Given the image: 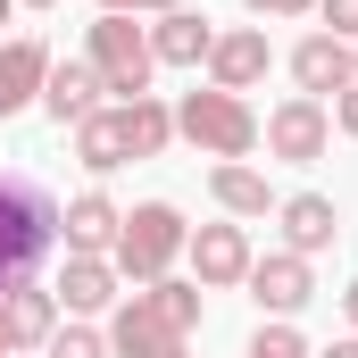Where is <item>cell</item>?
<instances>
[{
	"mask_svg": "<svg viewBox=\"0 0 358 358\" xmlns=\"http://www.w3.org/2000/svg\"><path fill=\"white\" fill-rule=\"evenodd\" d=\"M317 8H325V25H334L342 42H358V0H317Z\"/></svg>",
	"mask_w": 358,
	"mask_h": 358,
	"instance_id": "603a6c76",
	"label": "cell"
},
{
	"mask_svg": "<svg viewBox=\"0 0 358 358\" xmlns=\"http://www.w3.org/2000/svg\"><path fill=\"white\" fill-rule=\"evenodd\" d=\"M259 142H267L275 159L308 167V159H325V142H334V108H325V100H308V92H292L267 125H259Z\"/></svg>",
	"mask_w": 358,
	"mask_h": 358,
	"instance_id": "8992f818",
	"label": "cell"
},
{
	"mask_svg": "<svg viewBox=\"0 0 358 358\" xmlns=\"http://www.w3.org/2000/svg\"><path fill=\"white\" fill-rule=\"evenodd\" d=\"M208 42H217V25H208L200 8H167V17L150 25V59H159V67H208Z\"/></svg>",
	"mask_w": 358,
	"mask_h": 358,
	"instance_id": "4fadbf2b",
	"label": "cell"
},
{
	"mask_svg": "<svg viewBox=\"0 0 358 358\" xmlns=\"http://www.w3.org/2000/svg\"><path fill=\"white\" fill-rule=\"evenodd\" d=\"M183 250H192L200 292H225V283H242V275H250V234H242V225H200Z\"/></svg>",
	"mask_w": 358,
	"mask_h": 358,
	"instance_id": "9c48e42d",
	"label": "cell"
},
{
	"mask_svg": "<svg viewBox=\"0 0 358 358\" xmlns=\"http://www.w3.org/2000/svg\"><path fill=\"white\" fill-rule=\"evenodd\" d=\"M192 325H200V283H142L117 317H108V358H183L192 350Z\"/></svg>",
	"mask_w": 358,
	"mask_h": 358,
	"instance_id": "6da1fadb",
	"label": "cell"
},
{
	"mask_svg": "<svg viewBox=\"0 0 358 358\" xmlns=\"http://www.w3.org/2000/svg\"><path fill=\"white\" fill-rule=\"evenodd\" d=\"M242 8H259V17H308L317 0H242Z\"/></svg>",
	"mask_w": 358,
	"mask_h": 358,
	"instance_id": "484cf974",
	"label": "cell"
},
{
	"mask_svg": "<svg viewBox=\"0 0 358 358\" xmlns=\"http://www.w3.org/2000/svg\"><path fill=\"white\" fill-rule=\"evenodd\" d=\"M42 76H50V42H34V34L0 42V117L34 108V100H42Z\"/></svg>",
	"mask_w": 358,
	"mask_h": 358,
	"instance_id": "8fae6325",
	"label": "cell"
},
{
	"mask_svg": "<svg viewBox=\"0 0 358 358\" xmlns=\"http://www.w3.org/2000/svg\"><path fill=\"white\" fill-rule=\"evenodd\" d=\"M342 308H350V334H358V283H350V292H342Z\"/></svg>",
	"mask_w": 358,
	"mask_h": 358,
	"instance_id": "83f0119b",
	"label": "cell"
},
{
	"mask_svg": "<svg viewBox=\"0 0 358 358\" xmlns=\"http://www.w3.org/2000/svg\"><path fill=\"white\" fill-rule=\"evenodd\" d=\"M208 192H217V208H225V217H267V208H275L267 176H259V167H242V159H217V167H208Z\"/></svg>",
	"mask_w": 358,
	"mask_h": 358,
	"instance_id": "d6986e66",
	"label": "cell"
},
{
	"mask_svg": "<svg viewBox=\"0 0 358 358\" xmlns=\"http://www.w3.org/2000/svg\"><path fill=\"white\" fill-rule=\"evenodd\" d=\"M334 125H342V134L358 142V84H350V92H334Z\"/></svg>",
	"mask_w": 358,
	"mask_h": 358,
	"instance_id": "d4e9b609",
	"label": "cell"
},
{
	"mask_svg": "<svg viewBox=\"0 0 358 358\" xmlns=\"http://www.w3.org/2000/svg\"><path fill=\"white\" fill-rule=\"evenodd\" d=\"M76 159H84L92 176L125 167V125H117V108H92L84 125H76Z\"/></svg>",
	"mask_w": 358,
	"mask_h": 358,
	"instance_id": "ffe728a7",
	"label": "cell"
},
{
	"mask_svg": "<svg viewBox=\"0 0 358 358\" xmlns=\"http://www.w3.org/2000/svg\"><path fill=\"white\" fill-rule=\"evenodd\" d=\"M42 108H50L59 125H84L92 108H100V76H92V59H50V76H42Z\"/></svg>",
	"mask_w": 358,
	"mask_h": 358,
	"instance_id": "9a60e30c",
	"label": "cell"
},
{
	"mask_svg": "<svg viewBox=\"0 0 358 358\" xmlns=\"http://www.w3.org/2000/svg\"><path fill=\"white\" fill-rule=\"evenodd\" d=\"M275 217H283V250H300V259L334 250V234H342V217H334L325 192H292V200H275Z\"/></svg>",
	"mask_w": 358,
	"mask_h": 358,
	"instance_id": "7c38bea8",
	"label": "cell"
},
{
	"mask_svg": "<svg viewBox=\"0 0 358 358\" xmlns=\"http://www.w3.org/2000/svg\"><path fill=\"white\" fill-rule=\"evenodd\" d=\"M117 225H125V208H117L108 192H76V200H67V217H59V234H67V250H84V259H108V242H117Z\"/></svg>",
	"mask_w": 358,
	"mask_h": 358,
	"instance_id": "5bb4252c",
	"label": "cell"
},
{
	"mask_svg": "<svg viewBox=\"0 0 358 358\" xmlns=\"http://www.w3.org/2000/svg\"><path fill=\"white\" fill-rule=\"evenodd\" d=\"M84 59H92V76H100V92H117V100H142L150 92V25H134V17H92V42H84Z\"/></svg>",
	"mask_w": 358,
	"mask_h": 358,
	"instance_id": "5b68a950",
	"label": "cell"
},
{
	"mask_svg": "<svg viewBox=\"0 0 358 358\" xmlns=\"http://www.w3.org/2000/svg\"><path fill=\"white\" fill-rule=\"evenodd\" d=\"M292 76H300L308 100H325V92H350V84H358V59H350L342 34H308V42L292 50Z\"/></svg>",
	"mask_w": 358,
	"mask_h": 358,
	"instance_id": "30bf717a",
	"label": "cell"
},
{
	"mask_svg": "<svg viewBox=\"0 0 358 358\" xmlns=\"http://www.w3.org/2000/svg\"><path fill=\"white\" fill-rule=\"evenodd\" d=\"M317 358H358V334H350V342H334V350H317Z\"/></svg>",
	"mask_w": 358,
	"mask_h": 358,
	"instance_id": "4316f807",
	"label": "cell"
},
{
	"mask_svg": "<svg viewBox=\"0 0 358 358\" xmlns=\"http://www.w3.org/2000/svg\"><path fill=\"white\" fill-rule=\"evenodd\" d=\"M0 334H8V350H42V342L59 334V300L34 292V283H17V292L0 300Z\"/></svg>",
	"mask_w": 358,
	"mask_h": 358,
	"instance_id": "2e32d148",
	"label": "cell"
},
{
	"mask_svg": "<svg viewBox=\"0 0 358 358\" xmlns=\"http://www.w3.org/2000/svg\"><path fill=\"white\" fill-rule=\"evenodd\" d=\"M59 242V200L34 176H0V300L17 283H34V267L50 259Z\"/></svg>",
	"mask_w": 358,
	"mask_h": 358,
	"instance_id": "7a4b0ae2",
	"label": "cell"
},
{
	"mask_svg": "<svg viewBox=\"0 0 358 358\" xmlns=\"http://www.w3.org/2000/svg\"><path fill=\"white\" fill-rule=\"evenodd\" d=\"M117 125H125V159H159V150L176 142V108H167L159 92L125 100V108H117Z\"/></svg>",
	"mask_w": 358,
	"mask_h": 358,
	"instance_id": "ac0fdd59",
	"label": "cell"
},
{
	"mask_svg": "<svg viewBox=\"0 0 358 358\" xmlns=\"http://www.w3.org/2000/svg\"><path fill=\"white\" fill-rule=\"evenodd\" d=\"M42 350H50V358H108V334H92V325H67V334H50Z\"/></svg>",
	"mask_w": 358,
	"mask_h": 358,
	"instance_id": "7402d4cb",
	"label": "cell"
},
{
	"mask_svg": "<svg viewBox=\"0 0 358 358\" xmlns=\"http://www.w3.org/2000/svg\"><path fill=\"white\" fill-rule=\"evenodd\" d=\"M0 358H8V334H0Z\"/></svg>",
	"mask_w": 358,
	"mask_h": 358,
	"instance_id": "f546056e",
	"label": "cell"
},
{
	"mask_svg": "<svg viewBox=\"0 0 358 358\" xmlns=\"http://www.w3.org/2000/svg\"><path fill=\"white\" fill-rule=\"evenodd\" d=\"M267 67H275V50H267L259 25H234V34L208 42V84H217V92H250Z\"/></svg>",
	"mask_w": 358,
	"mask_h": 358,
	"instance_id": "ba28073f",
	"label": "cell"
},
{
	"mask_svg": "<svg viewBox=\"0 0 358 358\" xmlns=\"http://www.w3.org/2000/svg\"><path fill=\"white\" fill-rule=\"evenodd\" d=\"M34 8H50V0H34Z\"/></svg>",
	"mask_w": 358,
	"mask_h": 358,
	"instance_id": "4dcf8cb0",
	"label": "cell"
},
{
	"mask_svg": "<svg viewBox=\"0 0 358 358\" xmlns=\"http://www.w3.org/2000/svg\"><path fill=\"white\" fill-rule=\"evenodd\" d=\"M59 308H76V317H100L108 300H117V267L108 259H84V250H67V267H59V292H50Z\"/></svg>",
	"mask_w": 358,
	"mask_h": 358,
	"instance_id": "e0dca14e",
	"label": "cell"
},
{
	"mask_svg": "<svg viewBox=\"0 0 358 358\" xmlns=\"http://www.w3.org/2000/svg\"><path fill=\"white\" fill-rule=\"evenodd\" d=\"M183 242H192V225H183L176 200H142L125 225H117V242H108V267L134 275V283H159V275L183 259Z\"/></svg>",
	"mask_w": 358,
	"mask_h": 358,
	"instance_id": "3957f363",
	"label": "cell"
},
{
	"mask_svg": "<svg viewBox=\"0 0 358 358\" xmlns=\"http://www.w3.org/2000/svg\"><path fill=\"white\" fill-rule=\"evenodd\" d=\"M100 8H108V17H142V8H150V17H167V8H183V0H100Z\"/></svg>",
	"mask_w": 358,
	"mask_h": 358,
	"instance_id": "cb8c5ba5",
	"label": "cell"
},
{
	"mask_svg": "<svg viewBox=\"0 0 358 358\" xmlns=\"http://www.w3.org/2000/svg\"><path fill=\"white\" fill-rule=\"evenodd\" d=\"M176 134L192 142V150H208V159H250L259 150V117H250V100L242 92H183L176 108Z\"/></svg>",
	"mask_w": 358,
	"mask_h": 358,
	"instance_id": "277c9868",
	"label": "cell"
},
{
	"mask_svg": "<svg viewBox=\"0 0 358 358\" xmlns=\"http://www.w3.org/2000/svg\"><path fill=\"white\" fill-rule=\"evenodd\" d=\"M8 8H17V0H0V25H8Z\"/></svg>",
	"mask_w": 358,
	"mask_h": 358,
	"instance_id": "f1b7e54d",
	"label": "cell"
},
{
	"mask_svg": "<svg viewBox=\"0 0 358 358\" xmlns=\"http://www.w3.org/2000/svg\"><path fill=\"white\" fill-rule=\"evenodd\" d=\"M250 358H317V350L292 334V317H275V325H259V334H250Z\"/></svg>",
	"mask_w": 358,
	"mask_h": 358,
	"instance_id": "44dd1931",
	"label": "cell"
},
{
	"mask_svg": "<svg viewBox=\"0 0 358 358\" xmlns=\"http://www.w3.org/2000/svg\"><path fill=\"white\" fill-rule=\"evenodd\" d=\"M250 300L267 308V317H300L308 300H317V275H308V259L300 250H267V259H250Z\"/></svg>",
	"mask_w": 358,
	"mask_h": 358,
	"instance_id": "52a82bcc",
	"label": "cell"
},
{
	"mask_svg": "<svg viewBox=\"0 0 358 358\" xmlns=\"http://www.w3.org/2000/svg\"><path fill=\"white\" fill-rule=\"evenodd\" d=\"M350 59H358V42H350Z\"/></svg>",
	"mask_w": 358,
	"mask_h": 358,
	"instance_id": "1f68e13d",
	"label": "cell"
}]
</instances>
